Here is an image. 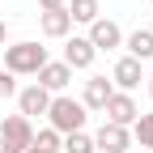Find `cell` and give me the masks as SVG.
<instances>
[{"label":"cell","mask_w":153,"mask_h":153,"mask_svg":"<svg viewBox=\"0 0 153 153\" xmlns=\"http://www.w3.org/2000/svg\"><path fill=\"white\" fill-rule=\"evenodd\" d=\"M132 140H140V149L153 153V115L149 111H140V119L132 123Z\"/></svg>","instance_id":"15"},{"label":"cell","mask_w":153,"mask_h":153,"mask_svg":"<svg viewBox=\"0 0 153 153\" xmlns=\"http://www.w3.org/2000/svg\"><path fill=\"white\" fill-rule=\"evenodd\" d=\"M85 119H89V111L68 98V94H55L51 106H47V128L51 132H60V136H72V132H85Z\"/></svg>","instance_id":"1"},{"label":"cell","mask_w":153,"mask_h":153,"mask_svg":"<svg viewBox=\"0 0 153 153\" xmlns=\"http://www.w3.org/2000/svg\"><path fill=\"white\" fill-rule=\"evenodd\" d=\"M60 145H64V136H60V132H51V128L34 132V140H30V149H38V153H60Z\"/></svg>","instance_id":"16"},{"label":"cell","mask_w":153,"mask_h":153,"mask_svg":"<svg viewBox=\"0 0 153 153\" xmlns=\"http://www.w3.org/2000/svg\"><path fill=\"white\" fill-rule=\"evenodd\" d=\"M4 38H9V22L0 17V47H4Z\"/></svg>","instance_id":"20"},{"label":"cell","mask_w":153,"mask_h":153,"mask_svg":"<svg viewBox=\"0 0 153 153\" xmlns=\"http://www.w3.org/2000/svg\"><path fill=\"white\" fill-rule=\"evenodd\" d=\"M145 81H149V98H153V72H149V76H145Z\"/></svg>","instance_id":"21"},{"label":"cell","mask_w":153,"mask_h":153,"mask_svg":"<svg viewBox=\"0 0 153 153\" xmlns=\"http://www.w3.org/2000/svg\"><path fill=\"white\" fill-rule=\"evenodd\" d=\"M47 64V47H38V43H9L4 47V72L13 76H34L38 68Z\"/></svg>","instance_id":"2"},{"label":"cell","mask_w":153,"mask_h":153,"mask_svg":"<svg viewBox=\"0 0 153 153\" xmlns=\"http://www.w3.org/2000/svg\"><path fill=\"white\" fill-rule=\"evenodd\" d=\"M47 106H51V94L43 89V85H26V89H17V115H26V119L34 123L38 115H47Z\"/></svg>","instance_id":"7"},{"label":"cell","mask_w":153,"mask_h":153,"mask_svg":"<svg viewBox=\"0 0 153 153\" xmlns=\"http://www.w3.org/2000/svg\"><path fill=\"white\" fill-rule=\"evenodd\" d=\"M26 153H38V149H26Z\"/></svg>","instance_id":"23"},{"label":"cell","mask_w":153,"mask_h":153,"mask_svg":"<svg viewBox=\"0 0 153 153\" xmlns=\"http://www.w3.org/2000/svg\"><path fill=\"white\" fill-rule=\"evenodd\" d=\"M60 153H98V149H94V136H89V132H72V136H64Z\"/></svg>","instance_id":"17"},{"label":"cell","mask_w":153,"mask_h":153,"mask_svg":"<svg viewBox=\"0 0 153 153\" xmlns=\"http://www.w3.org/2000/svg\"><path fill=\"white\" fill-rule=\"evenodd\" d=\"M89 47L94 51H115V47H123V30H119V22H111V17H98V22L89 26Z\"/></svg>","instance_id":"6"},{"label":"cell","mask_w":153,"mask_h":153,"mask_svg":"<svg viewBox=\"0 0 153 153\" xmlns=\"http://www.w3.org/2000/svg\"><path fill=\"white\" fill-rule=\"evenodd\" d=\"M38 30H43L47 38H68V34H72V17H68V9L38 13Z\"/></svg>","instance_id":"12"},{"label":"cell","mask_w":153,"mask_h":153,"mask_svg":"<svg viewBox=\"0 0 153 153\" xmlns=\"http://www.w3.org/2000/svg\"><path fill=\"white\" fill-rule=\"evenodd\" d=\"M123 47H128V55L132 60H153V30H132V34H123Z\"/></svg>","instance_id":"13"},{"label":"cell","mask_w":153,"mask_h":153,"mask_svg":"<svg viewBox=\"0 0 153 153\" xmlns=\"http://www.w3.org/2000/svg\"><path fill=\"white\" fill-rule=\"evenodd\" d=\"M94 149L98 153H128L132 149V132L115 128V123H102L98 132H94Z\"/></svg>","instance_id":"9"},{"label":"cell","mask_w":153,"mask_h":153,"mask_svg":"<svg viewBox=\"0 0 153 153\" xmlns=\"http://www.w3.org/2000/svg\"><path fill=\"white\" fill-rule=\"evenodd\" d=\"M149 4H153V0H149Z\"/></svg>","instance_id":"24"},{"label":"cell","mask_w":153,"mask_h":153,"mask_svg":"<svg viewBox=\"0 0 153 153\" xmlns=\"http://www.w3.org/2000/svg\"><path fill=\"white\" fill-rule=\"evenodd\" d=\"M149 30H153V26H149Z\"/></svg>","instance_id":"25"},{"label":"cell","mask_w":153,"mask_h":153,"mask_svg":"<svg viewBox=\"0 0 153 153\" xmlns=\"http://www.w3.org/2000/svg\"><path fill=\"white\" fill-rule=\"evenodd\" d=\"M102 115H106L102 123H115V128H128V132H132V123L140 119V106H136L132 94H111L106 106H102Z\"/></svg>","instance_id":"3"},{"label":"cell","mask_w":153,"mask_h":153,"mask_svg":"<svg viewBox=\"0 0 153 153\" xmlns=\"http://www.w3.org/2000/svg\"><path fill=\"white\" fill-rule=\"evenodd\" d=\"M0 153H13V149H9V145H0Z\"/></svg>","instance_id":"22"},{"label":"cell","mask_w":153,"mask_h":153,"mask_svg":"<svg viewBox=\"0 0 153 153\" xmlns=\"http://www.w3.org/2000/svg\"><path fill=\"white\" fill-rule=\"evenodd\" d=\"M34 140V123L26 115H9V119H0V145H9L13 153H26Z\"/></svg>","instance_id":"4"},{"label":"cell","mask_w":153,"mask_h":153,"mask_svg":"<svg viewBox=\"0 0 153 153\" xmlns=\"http://www.w3.org/2000/svg\"><path fill=\"white\" fill-rule=\"evenodd\" d=\"M140 81H145L140 60H132V55H119V60H115V68H111V85H115V94H132Z\"/></svg>","instance_id":"5"},{"label":"cell","mask_w":153,"mask_h":153,"mask_svg":"<svg viewBox=\"0 0 153 153\" xmlns=\"http://www.w3.org/2000/svg\"><path fill=\"white\" fill-rule=\"evenodd\" d=\"M111 94H115V85L106 81V76H89V81H85V89H81V98H76V102H81L85 111H102Z\"/></svg>","instance_id":"11"},{"label":"cell","mask_w":153,"mask_h":153,"mask_svg":"<svg viewBox=\"0 0 153 153\" xmlns=\"http://www.w3.org/2000/svg\"><path fill=\"white\" fill-rule=\"evenodd\" d=\"M34 76H38L34 85H43V89L51 94V98H55V94H64V89H68V81H72V68H68L64 60H47V64L38 68Z\"/></svg>","instance_id":"8"},{"label":"cell","mask_w":153,"mask_h":153,"mask_svg":"<svg viewBox=\"0 0 153 153\" xmlns=\"http://www.w3.org/2000/svg\"><path fill=\"white\" fill-rule=\"evenodd\" d=\"M68 4V0H38V9H43V13H55V9H64Z\"/></svg>","instance_id":"19"},{"label":"cell","mask_w":153,"mask_h":153,"mask_svg":"<svg viewBox=\"0 0 153 153\" xmlns=\"http://www.w3.org/2000/svg\"><path fill=\"white\" fill-rule=\"evenodd\" d=\"M94 60H98V51L89 47V38L85 34H72L68 43H64V64L72 72H81V68H94Z\"/></svg>","instance_id":"10"},{"label":"cell","mask_w":153,"mask_h":153,"mask_svg":"<svg viewBox=\"0 0 153 153\" xmlns=\"http://www.w3.org/2000/svg\"><path fill=\"white\" fill-rule=\"evenodd\" d=\"M68 17H72V22H81V26H94V22H98V0H68Z\"/></svg>","instance_id":"14"},{"label":"cell","mask_w":153,"mask_h":153,"mask_svg":"<svg viewBox=\"0 0 153 153\" xmlns=\"http://www.w3.org/2000/svg\"><path fill=\"white\" fill-rule=\"evenodd\" d=\"M9 98H17V76L0 68V102H9Z\"/></svg>","instance_id":"18"}]
</instances>
